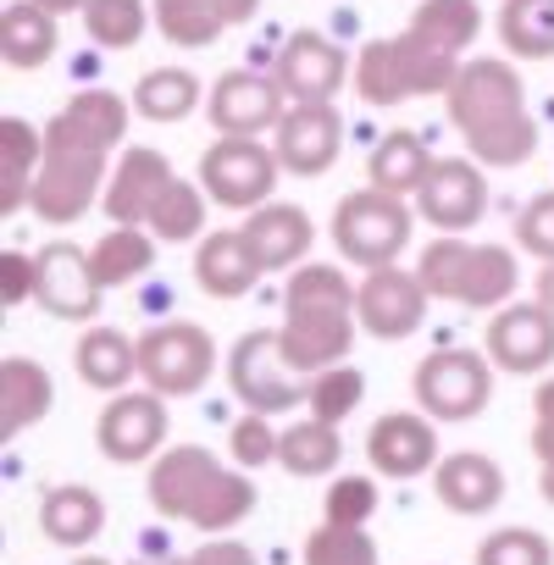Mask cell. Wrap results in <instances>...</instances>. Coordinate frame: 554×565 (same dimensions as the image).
I'll return each mask as SVG.
<instances>
[{
    "mask_svg": "<svg viewBox=\"0 0 554 565\" xmlns=\"http://www.w3.org/2000/svg\"><path fill=\"white\" fill-rule=\"evenodd\" d=\"M532 455L543 466H554V377H543L537 399H532Z\"/></svg>",
    "mask_w": 554,
    "mask_h": 565,
    "instance_id": "46",
    "label": "cell"
},
{
    "mask_svg": "<svg viewBox=\"0 0 554 565\" xmlns=\"http://www.w3.org/2000/svg\"><path fill=\"white\" fill-rule=\"evenodd\" d=\"M128 111L134 106L122 95L84 89V95H73L51 117V128H45V167H40L34 200H29L40 222L73 227L95 205V194L106 183V161H111V150L128 134Z\"/></svg>",
    "mask_w": 554,
    "mask_h": 565,
    "instance_id": "1",
    "label": "cell"
},
{
    "mask_svg": "<svg viewBox=\"0 0 554 565\" xmlns=\"http://www.w3.org/2000/svg\"><path fill=\"white\" fill-rule=\"evenodd\" d=\"M73 565H111V559H100V554H78Z\"/></svg>",
    "mask_w": 554,
    "mask_h": 565,
    "instance_id": "53",
    "label": "cell"
},
{
    "mask_svg": "<svg viewBox=\"0 0 554 565\" xmlns=\"http://www.w3.org/2000/svg\"><path fill=\"white\" fill-rule=\"evenodd\" d=\"M493 399V372L488 355L477 350H433L416 366V405L438 422H471Z\"/></svg>",
    "mask_w": 554,
    "mask_h": 565,
    "instance_id": "11",
    "label": "cell"
},
{
    "mask_svg": "<svg viewBox=\"0 0 554 565\" xmlns=\"http://www.w3.org/2000/svg\"><path fill=\"white\" fill-rule=\"evenodd\" d=\"M271 150H277V161H284V172L322 178L344 150V122H339L333 106H289V117L277 122Z\"/></svg>",
    "mask_w": 554,
    "mask_h": 565,
    "instance_id": "19",
    "label": "cell"
},
{
    "mask_svg": "<svg viewBox=\"0 0 554 565\" xmlns=\"http://www.w3.org/2000/svg\"><path fill=\"white\" fill-rule=\"evenodd\" d=\"M488 361L499 372H548L554 366V311H543L537 300L526 306H504L488 322Z\"/></svg>",
    "mask_w": 554,
    "mask_h": 565,
    "instance_id": "17",
    "label": "cell"
},
{
    "mask_svg": "<svg viewBox=\"0 0 554 565\" xmlns=\"http://www.w3.org/2000/svg\"><path fill=\"white\" fill-rule=\"evenodd\" d=\"M255 12H260V0H222V18H227V29H233V23H249Z\"/></svg>",
    "mask_w": 554,
    "mask_h": 565,
    "instance_id": "48",
    "label": "cell"
},
{
    "mask_svg": "<svg viewBox=\"0 0 554 565\" xmlns=\"http://www.w3.org/2000/svg\"><path fill=\"white\" fill-rule=\"evenodd\" d=\"M405 34L433 45V51H444V56H466L471 40L482 34V7L477 0H422Z\"/></svg>",
    "mask_w": 554,
    "mask_h": 565,
    "instance_id": "29",
    "label": "cell"
},
{
    "mask_svg": "<svg viewBox=\"0 0 554 565\" xmlns=\"http://www.w3.org/2000/svg\"><path fill=\"white\" fill-rule=\"evenodd\" d=\"M200 106V78L189 67H156L134 89V111L145 122H183Z\"/></svg>",
    "mask_w": 554,
    "mask_h": 565,
    "instance_id": "35",
    "label": "cell"
},
{
    "mask_svg": "<svg viewBox=\"0 0 554 565\" xmlns=\"http://www.w3.org/2000/svg\"><path fill=\"white\" fill-rule=\"evenodd\" d=\"M411 205L399 194H383V189H361V194H344L339 211H333V244L344 260H355L361 271H377V266H399V249L411 244Z\"/></svg>",
    "mask_w": 554,
    "mask_h": 565,
    "instance_id": "7",
    "label": "cell"
},
{
    "mask_svg": "<svg viewBox=\"0 0 554 565\" xmlns=\"http://www.w3.org/2000/svg\"><path fill=\"white\" fill-rule=\"evenodd\" d=\"M189 565H255V554L244 543H233V537H211L205 548H194Z\"/></svg>",
    "mask_w": 554,
    "mask_h": 565,
    "instance_id": "47",
    "label": "cell"
},
{
    "mask_svg": "<svg viewBox=\"0 0 554 565\" xmlns=\"http://www.w3.org/2000/svg\"><path fill=\"white\" fill-rule=\"evenodd\" d=\"M0 411H7V438L29 433L51 411V377L40 361H29V355L0 361Z\"/></svg>",
    "mask_w": 554,
    "mask_h": 565,
    "instance_id": "30",
    "label": "cell"
},
{
    "mask_svg": "<svg viewBox=\"0 0 554 565\" xmlns=\"http://www.w3.org/2000/svg\"><path fill=\"white\" fill-rule=\"evenodd\" d=\"M416 211L438 227V233H466L482 222L488 211V178H482V161H466V156H444L433 161L427 183L416 189Z\"/></svg>",
    "mask_w": 554,
    "mask_h": 565,
    "instance_id": "15",
    "label": "cell"
},
{
    "mask_svg": "<svg viewBox=\"0 0 554 565\" xmlns=\"http://www.w3.org/2000/svg\"><path fill=\"white\" fill-rule=\"evenodd\" d=\"M205 189L200 183H189V178H172V189L156 200V211H150V233L156 238H167V244H183V238H200L205 233Z\"/></svg>",
    "mask_w": 554,
    "mask_h": 565,
    "instance_id": "38",
    "label": "cell"
},
{
    "mask_svg": "<svg viewBox=\"0 0 554 565\" xmlns=\"http://www.w3.org/2000/svg\"><path fill=\"white\" fill-rule=\"evenodd\" d=\"M277 172H284V161L260 139H222L216 134V145L200 156V189L227 211H260L266 194L277 189Z\"/></svg>",
    "mask_w": 554,
    "mask_h": 565,
    "instance_id": "10",
    "label": "cell"
},
{
    "mask_svg": "<svg viewBox=\"0 0 554 565\" xmlns=\"http://www.w3.org/2000/svg\"><path fill=\"white\" fill-rule=\"evenodd\" d=\"M455 134L466 139L471 161L482 167H521L537 150V122L526 111L521 73L510 62H466L455 89L444 95Z\"/></svg>",
    "mask_w": 554,
    "mask_h": 565,
    "instance_id": "2",
    "label": "cell"
},
{
    "mask_svg": "<svg viewBox=\"0 0 554 565\" xmlns=\"http://www.w3.org/2000/svg\"><path fill=\"white\" fill-rule=\"evenodd\" d=\"M150 504L194 532H233L255 510V482L200 444H172L150 460Z\"/></svg>",
    "mask_w": 554,
    "mask_h": 565,
    "instance_id": "4",
    "label": "cell"
},
{
    "mask_svg": "<svg viewBox=\"0 0 554 565\" xmlns=\"http://www.w3.org/2000/svg\"><path fill=\"white\" fill-rule=\"evenodd\" d=\"M100 526H106V499L95 488H84V482H62V488H51L40 499V532L51 543H62V548L95 543Z\"/></svg>",
    "mask_w": 554,
    "mask_h": 565,
    "instance_id": "25",
    "label": "cell"
},
{
    "mask_svg": "<svg viewBox=\"0 0 554 565\" xmlns=\"http://www.w3.org/2000/svg\"><path fill=\"white\" fill-rule=\"evenodd\" d=\"M260 271H266V266L255 260L244 227L211 233V238H200V249H194V277H200V289H205L211 300H244L255 282H260Z\"/></svg>",
    "mask_w": 554,
    "mask_h": 565,
    "instance_id": "23",
    "label": "cell"
},
{
    "mask_svg": "<svg viewBox=\"0 0 554 565\" xmlns=\"http://www.w3.org/2000/svg\"><path fill=\"white\" fill-rule=\"evenodd\" d=\"M0 300L7 306L40 300V255H23V249L0 255Z\"/></svg>",
    "mask_w": 554,
    "mask_h": 565,
    "instance_id": "45",
    "label": "cell"
},
{
    "mask_svg": "<svg viewBox=\"0 0 554 565\" xmlns=\"http://www.w3.org/2000/svg\"><path fill=\"white\" fill-rule=\"evenodd\" d=\"M344 460V438L333 422H295L284 427V449H277V466L295 471V477H328Z\"/></svg>",
    "mask_w": 554,
    "mask_h": 565,
    "instance_id": "34",
    "label": "cell"
},
{
    "mask_svg": "<svg viewBox=\"0 0 554 565\" xmlns=\"http://www.w3.org/2000/svg\"><path fill=\"white\" fill-rule=\"evenodd\" d=\"M95 282L100 289H122V282L145 277L156 266V233L150 227H111L95 249H89Z\"/></svg>",
    "mask_w": 554,
    "mask_h": 565,
    "instance_id": "32",
    "label": "cell"
},
{
    "mask_svg": "<svg viewBox=\"0 0 554 565\" xmlns=\"http://www.w3.org/2000/svg\"><path fill=\"white\" fill-rule=\"evenodd\" d=\"M73 366H78V377L89 388L122 394L134 383V372H139V344L128 333H117V328H89L78 339V350H73Z\"/></svg>",
    "mask_w": 554,
    "mask_h": 565,
    "instance_id": "27",
    "label": "cell"
},
{
    "mask_svg": "<svg viewBox=\"0 0 554 565\" xmlns=\"http://www.w3.org/2000/svg\"><path fill=\"white\" fill-rule=\"evenodd\" d=\"M277 84L289 89L295 106H333V95L350 84V56L328 34L300 29L277 51Z\"/></svg>",
    "mask_w": 554,
    "mask_h": 565,
    "instance_id": "13",
    "label": "cell"
},
{
    "mask_svg": "<svg viewBox=\"0 0 554 565\" xmlns=\"http://www.w3.org/2000/svg\"><path fill=\"white\" fill-rule=\"evenodd\" d=\"M244 238H249V249H255V260H260L266 271H295V266H306L317 227H311V216H306L300 205L266 200L260 211H249Z\"/></svg>",
    "mask_w": 554,
    "mask_h": 565,
    "instance_id": "22",
    "label": "cell"
},
{
    "mask_svg": "<svg viewBox=\"0 0 554 565\" xmlns=\"http://www.w3.org/2000/svg\"><path fill=\"white\" fill-rule=\"evenodd\" d=\"M156 23V12L145 0H89L84 7V34L100 45V51H128L145 40V29Z\"/></svg>",
    "mask_w": 554,
    "mask_h": 565,
    "instance_id": "37",
    "label": "cell"
},
{
    "mask_svg": "<svg viewBox=\"0 0 554 565\" xmlns=\"http://www.w3.org/2000/svg\"><path fill=\"white\" fill-rule=\"evenodd\" d=\"M416 277L427 282L433 300L466 306V311H504L521 266L504 244H466V238H433L416 260Z\"/></svg>",
    "mask_w": 554,
    "mask_h": 565,
    "instance_id": "5",
    "label": "cell"
},
{
    "mask_svg": "<svg viewBox=\"0 0 554 565\" xmlns=\"http://www.w3.org/2000/svg\"><path fill=\"white\" fill-rule=\"evenodd\" d=\"M537 482H543V499L554 504V466H543V477H537Z\"/></svg>",
    "mask_w": 554,
    "mask_h": 565,
    "instance_id": "51",
    "label": "cell"
},
{
    "mask_svg": "<svg viewBox=\"0 0 554 565\" xmlns=\"http://www.w3.org/2000/svg\"><path fill=\"white\" fill-rule=\"evenodd\" d=\"M45 167V134L23 117L0 122V211H18L34 200V178Z\"/></svg>",
    "mask_w": 554,
    "mask_h": 565,
    "instance_id": "26",
    "label": "cell"
},
{
    "mask_svg": "<svg viewBox=\"0 0 554 565\" xmlns=\"http://www.w3.org/2000/svg\"><path fill=\"white\" fill-rule=\"evenodd\" d=\"M134 565H189V559H167V554H150V559H134Z\"/></svg>",
    "mask_w": 554,
    "mask_h": 565,
    "instance_id": "52",
    "label": "cell"
},
{
    "mask_svg": "<svg viewBox=\"0 0 554 565\" xmlns=\"http://www.w3.org/2000/svg\"><path fill=\"white\" fill-rule=\"evenodd\" d=\"M427 172H433V150H427L422 134L399 128V134L377 139V150H372V189L405 200V194H416L427 183Z\"/></svg>",
    "mask_w": 554,
    "mask_h": 565,
    "instance_id": "31",
    "label": "cell"
},
{
    "mask_svg": "<svg viewBox=\"0 0 554 565\" xmlns=\"http://www.w3.org/2000/svg\"><path fill=\"white\" fill-rule=\"evenodd\" d=\"M306 565H383V559H377V543L366 537V526H333V521H322L306 537Z\"/></svg>",
    "mask_w": 554,
    "mask_h": 565,
    "instance_id": "39",
    "label": "cell"
},
{
    "mask_svg": "<svg viewBox=\"0 0 554 565\" xmlns=\"http://www.w3.org/2000/svg\"><path fill=\"white\" fill-rule=\"evenodd\" d=\"M34 7H45L51 18H67V12H84L89 0H34Z\"/></svg>",
    "mask_w": 554,
    "mask_h": 565,
    "instance_id": "50",
    "label": "cell"
},
{
    "mask_svg": "<svg viewBox=\"0 0 554 565\" xmlns=\"http://www.w3.org/2000/svg\"><path fill=\"white\" fill-rule=\"evenodd\" d=\"M361 394H366V377H361L355 366H328V372L311 377V416L339 427L344 416H355Z\"/></svg>",
    "mask_w": 554,
    "mask_h": 565,
    "instance_id": "40",
    "label": "cell"
},
{
    "mask_svg": "<svg viewBox=\"0 0 554 565\" xmlns=\"http://www.w3.org/2000/svg\"><path fill=\"white\" fill-rule=\"evenodd\" d=\"M477 565H554V548L532 526H499L477 543Z\"/></svg>",
    "mask_w": 554,
    "mask_h": 565,
    "instance_id": "41",
    "label": "cell"
},
{
    "mask_svg": "<svg viewBox=\"0 0 554 565\" xmlns=\"http://www.w3.org/2000/svg\"><path fill=\"white\" fill-rule=\"evenodd\" d=\"M366 460H372L383 477L411 482V477H422V471L438 466V433H433L427 416L388 411V416H377L372 433H366Z\"/></svg>",
    "mask_w": 554,
    "mask_h": 565,
    "instance_id": "21",
    "label": "cell"
},
{
    "mask_svg": "<svg viewBox=\"0 0 554 565\" xmlns=\"http://www.w3.org/2000/svg\"><path fill=\"white\" fill-rule=\"evenodd\" d=\"M227 388L255 416H284L295 405H311V377L289 366L277 333H244L227 350Z\"/></svg>",
    "mask_w": 554,
    "mask_h": 565,
    "instance_id": "8",
    "label": "cell"
},
{
    "mask_svg": "<svg viewBox=\"0 0 554 565\" xmlns=\"http://www.w3.org/2000/svg\"><path fill=\"white\" fill-rule=\"evenodd\" d=\"M100 282H95V266L89 255L73 244V238H56L40 249V306L62 322H89L100 311Z\"/></svg>",
    "mask_w": 554,
    "mask_h": 565,
    "instance_id": "18",
    "label": "cell"
},
{
    "mask_svg": "<svg viewBox=\"0 0 554 565\" xmlns=\"http://www.w3.org/2000/svg\"><path fill=\"white\" fill-rule=\"evenodd\" d=\"M427 282L405 266H377L366 271L361 295H355V317L372 339H411L427 317Z\"/></svg>",
    "mask_w": 554,
    "mask_h": 565,
    "instance_id": "14",
    "label": "cell"
},
{
    "mask_svg": "<svg viewBox=\"0 0 554 565\" xmlns=\"http://www.w3.org/2000/svg\"><path fill=\"white\" fill-rule=\"evenodd\" d=\"M95 438H100V455L117 460V466H139V460L161 455V444H167V399L156 388L111 394V405L100 411Z\"/></svg>",
    "mask_w": 554,
    "mask_h": 565,
    "instance_id": "16",
    "label": "cell"
},
{
    "mask_svg": "<svg viewBox=\"0 0 554 565\" xmlns=\"http://www.w3.org/2000/svg\"><path fill=\"white\" fill-rule=\"evenodd\" d=\"M515 238H521V249L537 255L543 266L554 260V189H543V194H532V205H521Z\"/></svg>",
    "mask_w": 554,
    "mask_h": 565,
    "instance_id": "44",
    "label": "cell"
},
{
    "mask_svg": "<svg viewBox=\"0 0 554 565\" xmlns=\"http://www.w3.org/2000/svg\"><path fill=\"white\" fill-rule=\"evenodd\" d=\"M216 372V344L200 322H161L139 339V377L161 399H189L211 383Z\"/></svg>",
    "mask_w": 554,
    "mask_h": 565,
    "instance_id": "9",
    "label": "cell"
},
{
    "mask_svg": "<svg viewBox=\"0 0 554 565\" xmlns=\"http://www.w3.org/2000/svg\"><path fill=\"white\" fill-rule=\"evenodd\" d=\"M355 282L339 266L306 260L289 271V289H284V328H277V344H284L295 372H328L344 366L350 344H355Z\"/></svg>",
    "mask_w": 554,
    "mask_h": 565,
    "instance_id": "3",
    "label": "cell"
},
{
    "mask_svg": "<svg viewBox=\"0 0 554 565\" xmlns=\"http://www.w3.org/2000/svg\"><path fill=\"white\" fill-rule=\"evenodd\" d=\"M289 89L277 84V73L266 78V73H222L216 84H211V106H205V117H211V128L222 134V139H260L266 128L277 134V122L289 117Z\"/></svg>",
    "mask_w": 554,
    "mask_h": 565,
    "instance_id": "12",
    "label": "cell"
},
{
    "mask_svg": "<svg viewBox=\"0 0 554 565\" xmlns=\"http://www.w3.org/2000/svg\"><path fill=\"white\" fill-rule=\"evenodd\" d=\"M532 300H537L543 311H554V260L537 271V289H532Z\"/></svg>",
    "mask_w": 554,
    "mask_h": 565,
    "instance_id": "49",
    "label": "cell"
},
{
    "mask_svg": "<svg viewBox=\"0 0 554 565\" xmlns=\"http://www.w3.org/2000/svg\"><path fill=\"white\" fill-rule=\"evenodd\" d=\"M433 488H438V499H444L455 515H482V510H493V504L504 499V471H499L488 455L460 449V455L438 460Z\"/></svg>",
    "mask_w": 554,
    "mask_h": 565,
    "instance_id": "24",
    "label": "cell"
},
{
    "mask_svg": "<svg viewBox=\"0 0 554 565\" xmlns=\"http://www.w3.org/2000/svg\"><path fill=\"white\" fill-rule=\"evenodd\" d=\"M0 56L18 73L45 67L56 56V18L45 7H34V0H12V7L0 12Z\"/></svg>",
    "mask_w": 554,
    "mask_h": 565,
    "instance_id": "28",
    "label": "cell"
},
{
    "mask_svg": "<svg viewBox=\"0 0 554 565\" xmlns=\"http://www.w3.org/2000/svg\"><path fill=\"white\" fill-rule=\"evenodd\" d=\"M372 510H377L372 477H339V482L328 488V521H333V526H366Z\"/></svg>",
    "mask_w": 554,
    "mask_h": 565,
    "instance_id": "43",
    "label": "cell"
},
{
    "mask_svg": "<svg viewBox=\"0 0 554 565\" xmlns=\"http://www.w3.org/2000/svg\"><path fill=\"white\" fill-rule=\"evenodd\" d=\"M499 40L521 62H554V0H504Z\"/></svg>",
    "mask_w": 554,
    "mask_h": 565,
    "instance_id": "33",
    "label": "cell"
},
{
    "mask_svg": "<svg viewBox=\"0 0 554 565\" xmlns=\"http://www.w3.org/2000/svg\"><path fill=\"white\" fill-rule=\"evenodd\" d=\"M460 67H466L460 56H444V51L411 40V34L372 40L355 56V95L366 106H399V100H416V95H449Z\"/></svg>",
    "mask_w": 554,
    "mask_h": 565,
    "instance_id": "6",
    "label": "cell"
},
{
    "mask_svg": "<svg viewBox=\"0 0 554 565\" xmlns=\"http://www.w3.org/2000/svg\"><path fill=\"white\" fill-rule=\"evenodd\" d=\"M172 167H167V156L161 150H150V145H134L122 161H117V172H111V183H106V194H100V205H106V216L117 222V227H145L150 222V211H156V200L172 189Z\"/></svg>",
    "mask_w": 554,
    "mask_h": 565,
    "instance_id": "20",
    "label": "cell"
},
{
    "mask_svg": "<svg viewBox=\"0 0 554 565\" xmlns=\"http://www.w3.org/2000/svg\"><path fill=\"white\" fill-rule=\"evenodd\" d=\"M156 12V29L167 45H183V51H205L227 18H222V0H150Z\"/></svg>",
    "mask_w": 554,
    "mask_h": 565,
    "instance_id": "36",
    "label": "cell"
},
{
    "mask_svg": "<svg viewBox=\"0 0 554 565\" xmlns=\"http://www.w3.org/2000/svg\"><path fill=\"white\" fill-rule=\"evenodd\" d=\"M227 449H233V460L249 471V466H266V460H277V449H284V433L271 427V416H238L233 422V433H227Z\"/></svg>",
    "mask_w": 554,
    "mask_h": 565,
    "instance_id": "42",
    "label": "cell"
}]
</instances>
